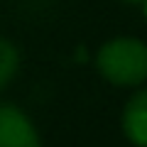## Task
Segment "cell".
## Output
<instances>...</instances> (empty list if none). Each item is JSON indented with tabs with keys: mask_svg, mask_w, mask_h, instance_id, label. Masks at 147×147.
<instances>
[{
	"mask_svg": "<svg viewBox=\"0 0 147 147\" xmlns=\"http://www.w3.org/2000/svg\"><path fill=\"white\" fill-rule=\"evenodd\" d=\"M100 76L120 88H135L147 81V44L135 37L108 39L96 54Z\"/></svg>",
	"mask_w": 147,
	"mask_h": 147,
	"instance_id": "cell-1",
	"label": "cell"
},
{
	"mask_svg": "<svg viewBox=\"0 0 147 147\" xmlns=\"http://www.w3.org/2000/svg\"><path fill=\"white\" fill-rule=\"evenodd\" d=\"M0 147H42L34 123L15 105H0Z\"/></svg>",
	"mask_w": 147,
	"mask_h": 147,
	"instance_id": "cell-2",
	"label": "cell"
},
{
	"mask_svg": "<svg viewBox=\"0 0 147 147\" xmlns=\"http://www.w3.org/2000/svg\"><path fill=\"white\" fill-rule=\"evenodd\" d=\"M123 132L135 147H147V88L132 93L123 110Z\"/></svg>",
	"mask_w": 147,
	"mask_h": 147,
	"instance_id": "cell-3",
	"label": "cell"
},
{
	"mask_svg": "<svg viewBox=\"0 0 147 147\" xmlns=\"http://www.w3.org/2000/svg\"><path fill=\"white\" fill-rule=\"evenodd\" d=\"M17 69H20V52H17V47L10 39L0 37V91L15 79Z\"/></svg>",
	"mask_w": 147,
	"mask_h": 147,
	"instance_id": "cell-4",
	"label": "cell"
},
{
	"mask_svg": "<svg viewBox=\"0 0 147 147\" xmlns=\"http://www.w3.org/2000/svg\"><path fill=\"white\" fill-rule=\"evenodd\" d=\"M127 3H145V0H127Z\"/></svg>",
	"mask_w": 147,
	"mask_h": 147,
	"instance_id": "cell-5",
	"label": "cell"
},
{
	"mask_svg": "<svg viewBox=\"0 0 147 147\" xmlns=\"http://www.w3.org/2000/svg\"><path fill=\"white\" fill-rule=\"evenodd\" d=\"M145 17H147V0H145Z\"/></svg>",
	"mask_w": 147,
	"mask_h": 147,
	"instance_id": "cell-6",
	"label": "cell"
}]
</instances>
